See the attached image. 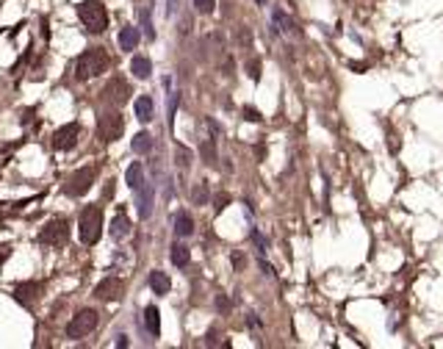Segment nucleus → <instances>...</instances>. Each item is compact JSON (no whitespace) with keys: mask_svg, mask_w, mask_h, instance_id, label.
<instances>
[{"mask_svg":"<svg viewBox=\"0 0 443 349\" xmlns=\"http://www.w3.org/2000/svg\"><path fill=\"white\" fill-rule=\"evenodd\" d=\"M78 136H80V125L78 122H69V125L58 128V131L53 133V147H56V150H72V147L78 144Z\"/></svg>","mask_w":443,"mask_h":349,"instance_id":"1a4fd4ad","label":"nucleus"},{"mask_svg":"<svg viewBox=\"0 0 443 349\" xmlns=\"http://www.w3.org/2000/svg\"><path fill=\"white\" fill-rule=\"evenodd\" d=\"M136 191H139V216L147 219V216L152 214V194H155V188H152V183L144 180L139 188H136Z\"/></svg>","mask_w":443,"mask_h":349,"instance_id":"f8f14e48","label":"nucleus"},{"mask_svg":"<svg viewBox=\"0 0 443 349\" xmlns=\"http://www.w3.org/2000/svg\"><path fill=\"white\" fill-rule=\"evenodd\" d=\"M111 67V58L103 47H89L86 53H80L78 61H75V78L78 81H89V78H97V75L108 72Z\"/></svg>","mask_w":443,"mask_h":349,"instance_id":"f257e3e1","label":"nucleus"},{"mask_svg":"<svg viewBox=\"0 0 443 349\" xmlns=\"http://www.w3.org/2000/svg\"><path fill=\"white\" fill-rule=\"evenodd\" d=\"M194 6H197L199 14H211L216 9V0H194Z\"/></svg>","mask_w":443,"mask_h":349,"instance_id":"bb28decb","label":"nucleus"},{"mask_svg":"<svg viewBox=\"0 0 443 349\" xmlns=\"http://www.w3.org/2000/svg\"><path fill=\"white\" fill-rule=\"evenodd\" d=\"M238 42L244 45V47H250V45H252V33H250V28H238Z\"/></svg>","mask_w":443,"mask_h":349,"instance_id":"c85d7f7f","label":"nucleus"},{"mask_svg":"<svg viewBox=\"0 0 443 349\" xmlns=\"http://www.w3.org/2000/svg\"><path fill=\"white\" fill-rule=\"evenodd\" d=\"M94 177H97V167H80L78 172H75V175L67 180L64 191H67L69 197H84L89 188H92Z\"/></svg>","mask_w":443,"mask_h":349,"instance_id":"423d86ee","label":"nucleus"},{"mask_svg":"<svg viewBox=\"0 0 443 349\" xmlns=\"http://www.w3.org/2000/svg\"><path fill=\"white\" fill-rule=\"evenodd\" d=\"M261 269L266 272V275H274V272H271V266H269V263H266V261H261Z\"/></svg>","mask_w":443,"mask_h":349,"instance_id":"e433bc0d","label":"nucleus"},{"mask_svg":"<svg viewBox=\"0 0 443 349\" xmlns=\"http://www.w3.org/2000/svg\"><path fill=\"white\" fill-rule=\"evenodd\" d=\"M191 200H194V205H205L208 203V183H199V186L191 191Z\"/></svg>","mask_w":443,"mask_h":349,"instance_id":"b1692460","label":"nucleus"},{"mask_svg":"<svg viewBox=\"0 0 443 349\" xmlns=\"http://www.w3.org/2000/svg\"><path fill=\"white\" fill-rule=\"evenodd\" d=\"M103 100H105L108 105H114V108L125 105L128 100H131V86H128V81L111 78L108 84H105V89H103Z\"/></svg>","mask_w":443,"mask_h":349,"instance_id":"6e6552de","label":"nucleus"},{"mask_svg":"<svg viewBox=\"0 0 443 349\" xmlns=\"http://www.w3.org/2000/svg\"><path fill=\"white\" fill-rule=\"evenodd\" d=\"M233 266H235V272H241L247 266V258L241 255V252H235V255H233Z\"/></svg>","mask_w":443,"mask_h":349,"instance_id":"2f4dec72","label":"nucleus"},{"mask_svg":"<svg viewBox=\"0 0 443 349\" xmlns=\"http://www.w3.org/2000/svg\"><path fill=\"white\" fill-rule=\"evenodd\" d=\"M216 307H219V311H227V307H230V299H227V297H216Z\"/></svg>","mask_w":443,"mask_h":349,"instance_id":"72a5a7b5","label":"nucleus"},{"mask_svg":"<svg viewBox=\"0 0 443 349\" xmlns=\"http://www.w3.org/2000/svg\"><path fill=\"white\" fill-rule=\"evenodd\" d=\"M252 241H258V247H261V250H266V239L258 233V230H252Z\"/></svg>","mask_w":443,"mask_h":349,"instance_id":"473e14b6","label":"nucleus"},{"mask_svg":"<svg viewBox=\"0 0 443 349\" xmlns=\"http://www.w3.org/2000/svg\"><path fill=\"white\" fill-rule=\"evenodd\" d=\"M97 311H92V307H86V311L75 313L72 322L67 324V338H86L89 333H92L94 327H97Z\"/></svg>","mask_w":443,"mask_h":349,"instance_id":"39448f33","label":"nucleus"},{"mask_svg":"<svg viewBox=\"0 0 443 349\" xmlns=\"http://www.w3.org/2000/svg\"><path fill=\"white\" fill-rule=\"evenodd\" d=\"M78 17L86 25L89 33H103L108 28V11H105V6L100 0H84V3H78Z\"/></svg>","mask_w":443,"mask_h":349,"instance_id":"7ed1b4c3","label":"nucleus"},{"mask_svg":"<svg viewBox=\"0 0 443 349\" xmlns=\"http://www.w3.org/2000/svg\"><path fill=\"white\" fill-rule=\"evenodd\" d=\"M9 255H11V247H3V252H0V263H3Z\"/></svg>","mask_w":443,"mask_h":349,"instance_id":"f704fd0d","label":"nucleus"},{"mask_svg":"<svg viewBox=\"0 0 443 349\" xmlns=\"http://www.w3.org/2000/svg\"><path fill=\"white\" fill-rule=\"evenodd\" d=\"M100 230H103V208L100 205H86L80 211V222H78V236L86 247L97 244Z\"/></svg>","mask_w":443,"mask_h":349,"instance_id":"f03ea898","label":"nucleus"},{"mask_svg":"<svg viewBox=\"0 0 443 349\" xmlns=\"http://www.w3.org/2000/svg\"><path fill=\"white\" fill-rule=\"evenodd\" d=\"M203 158H205V164H208V167H211V164H216V147L211 144V141H205V144H203Z\"/></svg>","mask_w":443,"mask_h":349,"instance_id":"a878e982","label":"nucleus"},{"mask_svg":"<svg viewBox=\"0 0 443 349\" xmlns=\"http://www.w3.org/2000/svg\"><path fill=\"white\" fill-rule=\"evenodd\" d=\"M128 233H131V219L125 216V211H119V214L114 216V222H111V239L122 241Z\"/></svg>","mask_w":443,"mask_h":349,"instance_id":"ddd939ff","label":"nucleus"},{"mask_svg":"<svg viewBox=\"0 0 443 349\" xmlns=\"http://www.w3.org/2000/svg\"><path fill=\"white\" fill-rule=\"evenodd\" d=\"M42 283H39V280H28V283H20V286H17L14 288V299H17V302H22V305H31L33 302V299H36L39 297V294H42Z\"/></svg>","mask_w":443,"mask_h":349,"instance_id":"9b49d317","label":"nucleus"},{"mask_svg":"<svg viewBox=\"0 0 443 349\" xmlns=\"http://www.w3.org/2000/svg\"><path fill=\"white\" fill-rule=\"evenodd\" d=\"M125 183L133 188V191L141 186V183H144V167H141L139 161H133L131 167H128V172H125Z\"/></svg>","mask_w":443,"mask_h":349,"instance_id":"6ab92c4d","label":"nucleus"},{"mask_svg":"<svg viewBox=\"0 0 443 349\" xmlns=\"http://www.w3.org/2000/svg\"><path fill=\"white\" fill-rule=\"evenodd\" d=\"M122 291H125V283H122L119 277H105V280L97 283V288H94V297L103 299V302H114V299L122 297Z\"/></svg>","mask_w":443,"mask_h":349,"instance_id":"9d476101","label":"nucleus"},{"mask_svg":"<svg viewBox=\"0 0 443 349\" xmlns=\"http://www.w3.org/2000/svg\"><path fill=\"white\" fill-rule=\"evenodd\" d=\"M227 203H230L227 194H219V197L214 200V208H216V211H224V208H227Z\"/></svg>","mask_w":443,"mask_h":349,"instance_id":"7c9ffc66","label":"nucleus"},{"mask_svg":"<svg viewBox=\"0 0 443 349\" xmlns=\"http://www.w3.org/2000/svg\"><path fill=\"white\" fill-rule=\"evenodd\" d=\"M39 241L47 244V247H64L69 241V222L67 219H53V222H47L42 236H39Z\"/></svg>","mask_w":443,"mask_h":349,"instance_id":"0eeeda50","label":"nucleus"},{"mask_svg":"<svg viewBox=\"0 0 443 349\" xmlns=\"http://www.w3.org/2000/svg\"><path fill=\"white\" fill-rule=\"evenodd\" d=\"M175 233L177 236H191L194 233V219L186 214V211H180V214L175 216Z\"/></svg>","mask_w":443,"mask_h":349,"instance_id":"aec40b11","label":"nucleus"},{"mask_svg":"<svg viewBox=\"0 0 443 349\" xmlns=\"http://www.w3.org/2000/svg\"><path fill=\"white\" fill-rule=\"evenodd\" d=\"M169 258H172L175 266H188V261H191V252H188L186 244H172V252H169Z\"/></svg>","mask_w":443,"mask_h":349,"instance_id":"4be33fe9","label":"nucleus"},{"mask_svg":"<svg viewBox=\"0 0 443 349\" xmlns=\"http://www.w3.org/2000/svg\"><path fill=\"white\" fill-rule=\"evenodd\" d=\"M122 131H125V120H122L119 111H105V114H100V120H97L100 141L111 144V141H116L122 136Z\"/></svg>","mask_w":443,"mask_h":349,"instance_id":"20e7f679","label":"nucleus"},{"mask_svg":"<svg viewBox=\"0 0 443 349\" xmlns=\"http://www.w3.org/2000/svg\"><path fill=\"white\" fill-rule=\"evenodd\" d=\"M139 39H141V33H139V28H136V25H125L119 31V47H122V50H136Z\"/></svg>","mask_w":443,"mask_h":349,"instance_id":"4468645a","label":"nucleus"},{"mask_svg":"<svg viewBox=\"0 0 443 349\" xmlns=\"http://www.w3.org/2000/svg\"><path fill=\"white\" fill-rule=\"evenodd\" d=\"M247 75H250L252 81H261V61H250L247 64Z\"/></svg>","mask_w":443,"mask_h":349,"instance_id":"cd10ccee","label":"nucleus"},{"mask_svg":"<svg viewBox=\"0 0 443 349\" xmlns=\"http://www.w3.org/2000/svg\"><path fill=\"white\" fill-rule=\"evenodd\" d=\"M152 111H155L152 97H150V94H141V97L136 100V117H139L141 122H150L152 120Z\"/></svg>","mask_w":443,"mask_h":349,"instance_id":"dca6fc26","label":"nucleus"},{"mask_svg":"<svg viewBox=\"0 0 443 349\" xmlns=\"http://www.w3.org/2000/svg\"><path fill=\"white\" fill-rule=\"evenodd\" d=\"M131 147H133V152H139V156H144V152H150L152 150V136L150 133H136L133 136V141H131Z\"/></svg>","mask_w":443,"mask_h":349,"instance_id":"412c9836","label":"nucleus"},{"mask_svg":"<svg viewBox=\"0 0 443 349\" xmlns=\"http://www.w3.org/2000/svg\"><path fill=\"white\" fill-rule=\"evenodd\" d=\"M175 158H177V164H180L183 169H186L188 164H191V152H188L183 144H177V147H175Z\"/></svg>","mask_w":443,"mask_h":349,"instance_id":"393cba45","label":"nucleus"},{"mask_svg":"<svg viewBox=\"0 0 443 349\" xmlns=\"http://www.w3.org/2000/svg\"><path fill=\"white\" fill-rule=\"evenodd\" d=\"M144 324H147V330H150V335H161V313H158V307L155 305H150L144 311Z\"/></svg>","mask_w":443,"mask_h":349,"instance_id":"f3484780","label":"nucleus"},{"mask_svg":"<svg viewBox=\"0 0 443 349\" xmlns=\"http://www.w3.org/2000/svg\"><path fill=\"white\" fill-rule=\"evenodd\" d=\"M258 3H263V0H258Z\"/></svg>","mask_w":443,"mask_h":349,"instance_id":"4c0bfd02","label":"nucleus"},{"mask_svg":"<svg viewBox=\"0 0 443 349\" xmlns=\"http://www.w3.org/2000/svg\"><path fill=\"white\" fill-rule=\"evenodd\" d=\"M274 25H280V31H286V33H297V22L291 20V17L286 14V11H274Z\"/></svg>","mask_w":443,"mask_h":349,"instance_id":"5701e85b","label":"nucleus"},{"mask_svg":"<svg viewBox=\"0 0 443 349\" xmlns=\"http://www.w3.org/2000/svg\"><path fill=\"white\" fill-rule=\"evenodd\" d=\"M175 9H177V0H169V9H167V14H175Z\"/></svg>","mask_w":443,"mask_h":349,"instance_id":"c9c22d12","label":"nucleus"},{"mask_svg":"<svg viewBox=\"0 0 443 349\" xmlns=\"http://www.w3.org/2000/svg\"><path fill=\"white\" fill-rule=\"evenodd\" d=\"M131 72L136 75V78H150V72H152V61L147 56H136L133 61H131Z\"/></svg>","mask_w":443,"mask_h":349,"instance_id":"a211bd4d","label":"nucleus"},{"mask_svg":"<svg viewBox=\"0 0 443 349\" xmlns=\"http://www.w3.org/2000/svg\"><path fill=\"white\" fill-rule=\"evenodd\" d=\"M150 288L164 297V294H169V288H172V280L167 277V272H158L155 269V272H150Z\"/></svg>","mask_w":443,"mask_h":349,"instance_id":"2eb2a0df","label":"nucleus"},{"mask_svg":"<svg viewBox=\"0 0 443 349\" xmlns=\"http://www.w3.org/2000/svg\"><path fill=\"white\" fill-rule=\"evenodd\" d=\"M244 120H247V122H261V111H255V108H244Z\"/></svg>","mask_w":443,"mask_h":349,"instance_id":"c756f323","label":"nucleus"}]
</instances>
